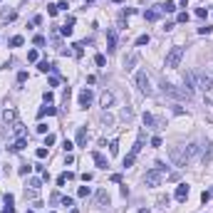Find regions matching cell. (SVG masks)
Returning <instances> with one entry per match:
<instances>
[{"label": "cell", "mask_w": 213, "mask_h": 213, "mask_svg": "<svg viewBox=\"0 0 213 213\" xmlns=\"http://www.w3.org/2000/svg\"><path fill=\"white\" fill-rule=\"evenodd\" d=\"M181 60H183V47L181 45H174L169 52H166V60H164V67H169V70H174L181 65Z\"/></svg>", "instance_id": "1"}, {"label": "cell", "mask_w": 213, "mask_h": 213, "mask_svg": "<svg viewBox=\"0 0 213 213\" xmlns=\"http://www.w3.org/2000/svg\"><path fill=\"white\" fill-rule=\"evenodd\" d=\"M161 89H164V94H169V97H174V99H191V97H193V92H188L186 87H183V89H176V87L169 84V82H164Z\"/></svg>", "instance_id": "2"}, {"label": "cell", "mask_w": 213, "mask_h": 213, "mask_svg": "<svg viewBox=\"0 0 213 213\" xmlns=\"http://www.w3.org/2000/svg\"><path fill=\"white\" fill-rule=\"evenodd\" d=\"M193 87H201L203 92L213 89V77H208L206 72H193Z\"/></svg>", "instance_id": "3"}, {"label": "cell", "mask_w": 213, "mask_h": 213, "mask_svg": "<svg viewBox=\"0 0 213 213\" xmlns=\"http://www.w3.org/2000/svg\"><path fill=\"white\" fill-rule=\"evenodd\" d=\"M169 156H171V161H174L176 166H186V161H188L186 149H181V146H171V149H169Z\"/></svg>", "instance_id": "4"}, {"label": "cell", "mask_w": 213, "mask_h": 213, "mask_svg": "<svg viewBox=\"0 0 213 213\" xmlns=\"http://www.w3.org/2000/svg\"><path fill=\"white\" fill-rule=\"evenodd\" d=\"M161 181H164V174H161L159 169H151V171H146V174H144V183H146V186H151V188L161 186Z\"/></svg>", "instance_id": "5"}, {"label": "cell", "mask_w": 213, "mask_h": 213, "mask_svg": "<svg viewBox=\"0 0 213 213\" xmlns=\"http://www.w3.org/2000/svg\"><path fill=\"white\" fill-rule=\"evenodd\" d=\"M136 84H139V89H141V92L151 94V87H149V77H146V72H144V70L136 72Z\"/></svg>", "instance_id": "6"}, {"label": "cell", "mask_w": 213, "mask_h": 213, "mask_svg": "<svg viewBox=\"0 0 213 213\" xmlns=\"http://www.w3.org/2000/svg\"><path fill=\"white\" fill-rule=\"evenodd\" d=\"M92 99H94L92 89H89V87H84V89L79 92V106H82V109H87V106L92 104Z\"/></svg>", "instance_id": "7"}, {"label": "cell", "mask_w": 213, "mask_h": 213, "mask_svg": "<svg viewBox=\"0 0 213 213\" xmlns=\"http://www.w3.org/2000/svg\"><path fill=\"white\" fill-rule=\"evenodd\" d=\"M164 12H161V5H154L151 10H144V20H149V22H154V20H159Z\"/></svg>", "instance_id": "8"}, {"label": "cell", "mask_w": 213, "mask_h": 213, "mask_svg": "<svg viewBox=\"0 0 213 213\" xmlns=\"http://www.w3.org/2000/svg\"><path fill=\"white\" fill-rule=\"evenodd\" d=\"M114 50H116V30L109 27V30H106V52L111 55Z\"/></svg>", "instance_id": "9"}, {"label": "cell", "mask_w": 213, "mask_h": 213, "mask_svg": "<svg viewBox=\"0 0 213 213\" xmlns=\"http://www.w3.org/2000/svg\"><path fill=\"white\" fill-rule=\"evenodd\" d=\"M87 141H89L87 126H77V146H87Z\"/></svg>", "instance_id": "10"}, {"label": "cell", "mask_w": 213, "mask_h": 213, "mask_svg": "<svg viewBox=\"0 0 213 213\" xmlns=\"http://www.w3.org/2000/svg\"><path fill=\"white\" fill-rule=\"evenodd\" d=\"M144 124H146L149 129H161V121H159L154 114H149V111H144Z\"/></svg>", "instance_id": "11"}, {"label": "cell", "mask_w": 213, "mask_h": 213, "mask_svg": "<svg viewBox=\"0 0 213 213\" xmlns=\"http://www.w3.org/2000/svg\"><path fill=\"white\" fill-rule=\"evenodd\" d=\"M188 198V183H178L176 186V201H186Z\"/></svg>", "instance_id": "12"}, {"label": "cell", "mask_w": 213, "mask_h": 213, "mask_svg": "<svg viewBox=\"0 0 213 213\" xmlns=\"http://www.w3.org/2000/svg\"><path fill=\"white\" fill-rule=\"evenodd\" d=\"M141 146H144V134H139V136H136V144H134V146H131V151H129V156H134V159H136V156H139V151H141Z\"/></svg>", "instance_id": "13"}, {"label": "cell", "mask_w": 213, "mask_h": 213, "mask_svg": "<svg viewBox=\"0 0 213 213\" xmlns=\"http://www.w3.org/2000/svg\"><path fill=\"white\" fill-rule=\"evenodd\" d=\"M52 114H57V106H40V111H37V119H42V116H52Z\"/></svg>", "instance_id": "14"}, {"label": "cell", "mask_w": 213, "mask_h": 213, "mask_svg": "<svg viewBox=\"0 0 213 213\" xmlns=\"http://www.w3.org/2000/svg\"><path fill=\"white\" fill-rule=\"evenodd\" d=\"M92 159H94V164H97L99 169H109V161H106V159L99 154V151H94V154H92Z\"/></svg>", "instance_id": "15"}, {"label": "cell", "mask_w": 213, "mask_h": 213, "mask_svg": "<svg viewBox=\"0 0 213 213\" xmlns=\"http://www.w3.org/2000/svg\"><path fill=\"white\" fill-rule=\"evenodd\" d=\"M97 203H99V206H109V193H106L104 188L97 191Z\"/></svg>", "instance_id": "16"}, {"label": "cell", "mask_w": 213, "mask_h": 213, "mask_svg": "<svg viewBox=\"0 0 213 213\" xmlns=\"http://www.w3.org/2000/svg\"><path fill=\"white\" fill-rule=\"evenodd\" d=\"M72 178H74V174H70V171L60 174V176H57V186H65V183H67V181H72Z\"/></svg>", "instance_id": "17"}, {"label": "cell", "mask_w": 213, "mask_h": 213, "mask_svg": "<svg viewBox=\"0 0 213 213\" xmlns=\"http://www.w3.org/2000/svg\"><path fill=\"white\" fill-rule=\"evenodd\" d=\"M37 70H40V72H45V74H47V72H55V65H50L47 60H42V62L37 65Z\"/></svg>", "instance_id": "18"}, {"label": "cell", "mask_w": 213, "mask_h": 213, "mask_svg": "<svg viewBox=\"0 0 213 213\" xmlns=\"http://www.w3.org/2000/svg\"><path fill=\"white\" fill-rule=\"evenodd\" d=\"M25 146H27V141H25V139H22V136H20V139H17V141H12V146H10V151H22V149H25Z\"/></svg>", "instance_id": "19"}, {"label": "cell", "mask_w": 213, "mask_h": 213, "mask_svg": "<svg viewBox=\"0 0 213 213\" xmlns=\"http://www.w3.org/2000/svg\"><path fill=\"white\" fill-rule=\"evenodd\" d=\"M2 119H5V121H15V119H17V111H15V109H5V111H2Z\"/></svg>", "instance_id": "20"}, {"label": "cell", "mask_w": 213, "mask_h": 213, "mask_svg": "<svg viewBox=\"0 0 213 213\" xmlns=\"http://www.w3.org/2000/svg\"><path fill=\"white\" fill-rule=\"evenodd\" d=\"M111 102H114V94H111V92H104V94H102V106H111Z\"/></svg>", "instance_id": "21"}, {"label": "cell", "mask_w": 213, "mask_h": 213, "mask_svg": "<svg viewBox=\"0 0 213 213\" xmlns=\"http://www.w3.org/2000/svg\"><path fill=\"white\" fill-rule=\"evenodd\" d=\"M174 10H176V2H171V0H166L161 5V12H174Z\"/></svg>", "instance_id": "22"}, {"label": "cell", "mask_w": 213, "mask_h": 213, "mask_svg": "<svg viewBox=\"0 0 213 213\" xmlns=\"http://www.w3.org/2000/svg\"><path fill=\"white\" fill-rule=\"evenodd\" d=\"M89 193H92V188H89V186H79V188H77V196H79V198H87Z\"/></svg>", "instance_id": "23"}, {"label": "cell", "mask_w": 213, "mask_h": 213, "mask_svg": "<svg viewBox=\"0 0 213 213\" xmlns=\"http://www.w3.org/2000/svg\"><path fill=\"white\" fill-rule=\"evenodd\" d=\"M72 47H74V57H82V55H84V45H82V42H74Z\"/></svg>", "instance_id": "24"}, {"label": "cell", "mask_w": 213, "mask_h": 213, "mask_svg": "<svg viewBox=\"0 0 213 213\" xmlns=\"http://www.w3.org/2000/svg\"><path fill=\"white\" fill-rule=\"evenodd\" d=\"M30 188L32 191H40L42 188V178H30Z\"/></svg>", "instance_id": "25"}, {"label": "cell", "mask_w": 213, "mask_h": 213, "mask_svg": "<svg viewBox=\"0 0 213 213\" xmlns=\"http://www.w3.org/2000/svg\"><path fill=\"white\" fill-rule=\"evenodd\" d=\"M22 42H25V37H22V35H15L12 40H10V45H12V47H20Z\"/></svg>", "instance_id": "26"}, {"label": "cell", "mask_w": 213, "mask_h": 213, "mask_svg": "<svg viewBox=\"0 0 213 213\" xmlns=\"http://www.w3.org/2000/svg\"><path fill=\"white\" fill-rule=\"evenodd\" d=\"M94 65H97V67H104V65H106V57H104V55H94Z\"/></svg>", "instance_id": "27"}, {"label": "cell", "mask_w": 213, "mask_h": 213, "mask_svg": "<svg viewBox=\"0 0 213 213\" xmlns=\"http://www.w3.org/2000/svg\"><path fill=\"white\" fill-rule=\"evenodd\" d=\"M144 45H149V35H139L136 37V47H144Z\"/></svg>", "instance_id": "28"}, {"label": "cell", "mask_w": 213, "mask_h": 213, "mask_svg": "<svg viewBox=\"0 0 213 213\" xmlns=\"http://www.w3.org/2000/svg\"><path fill=\"white\" fill-rule=\"evenodd\" d=\"M60 201H62V206H67V208H72V206H74V198H70V196H62Z\"/></svg>", "instance_id": "29"}, {"label": "cell", "mask_w": 213, "mask_h": 213, "mask_svg": "<svg viewBox=\"0 0 213 213\" xmlns=\"http://www.w3.org/2000/svg\"><path fill=\"white\" fill-rule=\"evenodd\" d=\"M42 99H45V104H52V102H55V94H52V92H45Z\"/></svg>", "instance_id": "30"}, {"label": "cell", "mask_w": 213, "mask_h": 213, "mask_svg": "<svg viewBox=\"0 0 213 213\" xmlns=\"http://www.w3.org/2000/svg\"><path fill=\"white\" fill-rule=\"evenodd\" d=\"M169 201H171L169 196H159V206H161V208H169Z\"/></svg>", "instance_id": "31"}, {"label": "cell", "mask_w": 213, "mask_h": 213, "mask_svg": "<svg viewBox=\"0 0 213 213\" xmlns=\"http://www.w3.org/2000/svg\"><path fill=\"white\" fill-rule=\"evenodd\" d=\"M109 154H111V156H116V154H119V144H116V141L109 144Z\"/></svg>", "instance_id": "32"}, {"label": "cell", "mask_w": 213, "mask_h": 213, "mask_svg": "<svg viewBox=\"0 0 213 213\" xmlns=\"http://www.w3.org/2000/svg\"><path fill=\"white\" fill-rule=\"evenodd\" d=\"M60 32H62L65 37H70L72 35V25H62V27H60Z\"/></svg>", "instance_id": "33"}, {"label": "cell", "mask_w": 213, "mask_h": 213, "mask_svg": "<svg viewBox=\"0 0 213 213\" xmlns=\"http://www.w3.org/2000/svg\"><path fill=\"white\" fill-rule=\"evenodd\" d=\"M196 17H208V10L206 7H196Z\"/></svg>", "instance_id": "34"}, {"label": "cell", "mask_w": 213, "mask_h": 213, "mask_svg": "<svg viewBox=\"0 0 213 213\" xmlns=\"http://www.w3.org/2000/svg\"><path fill=\"white\" fill-rule=\"evenodd\" d=\"M124 65H126V70H131V67H134V65H136V55H131V57H129V60H126V62H124Z\"/></svg>", "instance_id": "35"}, {"label": "cell", "mask_w": 213, "mask_h": 213, "mask_svg": "<svg viewBox=\"0 0 213 213\" xmlns=\"http://www.w3.org/2000/svg\"><path fill=\"white\" fill-rule=\"evenodd\" d=\"M30 171H32V166H30V164H25V166H20V176H27Z\"/></svg>", "instance_id": "36"}, {"label": "cell", "mask_w": 213, "mask_h": 213, "mask_svg": "<svg viewBox=\"0 0 213 213\" xmlns=\"http://www.w3.org/2000/svg\"><path fill=\"white\" fill-rule=\"evenodd\" d=\"M198 32H201V35H211L213 27H211V25H203V27H198Z\"/></svg>", "instance_id": "37"}, {"label": "cell", "mask_w": 213, "mask_h": 213, "mask_svg": "<svg viewBox=\"0 0 213 213\" xmlns=\"http://www.w3.org/2000/svg\"><path fill=\"white\" fill-rule=\"evenodd\" d=\"M35 131H37V134H47V124H42V121H40V124L35 126Z\"/></svg>", "instance_id": "38"}, {"label": "cell", "mask_w": 213, "mask_h": 213, "mask_svg": "<svg viewBox=\"0 0 213 213\" xmlns=\"http://www.w3.org/2000/svg\"><path fill=\"white\" fill-rule=\"evenodd\" d=\"M35 156H37V159H45V156H47V149H45V146H40V149L35 151Z\"/></svg>", "instance_id": "39"}, {"label": "cell", "mask_w": 213, "mask_h": 213, "mask_svg": "<svg viewBox=\"0 0 213 213\" xmlns=\"http://www.w3.org/2000/svg\"><path fill=\"white\" fill-rule=\"evenodd\" d=\"M37 57H40L37 50H30V52H27V60H30V62H37Z\"/></svg>", "instance_id": "40"}, {"label": "cell", "mask_w": 213, "mask_h": 213, "mask_svg": "<svg viewBox=\"0 0 213 213\" xmlns=\"http://www.w3.org/2000/svg\"><path fill=\"white\" fill-rule=\"evenodd\" d=\"M161 136H151V146H154V149H159V146H161Z\"/></svg>", "instance_id": "41"}, {"label": "cell", "mask_w": 213, "mask_h": 213, "mask_svg": "<svg viewBox=\"0 0 213 213\" xmlns=\"http://www.w3.org/2000/svg\"><path fill=\"white\" fill-rule=\"evenodd\" d=\"M32 42H35L37 47H42V45H45V42H47V40H45V37H42V35H35V40H32Z\"/></svg>", "instance_id": "42"}, {"label": "cell", "mask_w": 213, "mask_h": 213, "mask_svg": "<svg viewBox=\"0 0 213 213\" xmlns=\"http://www.w3.org/2000/svg\"><path fill=\"white\" fill-rule=\"evenodd\" d=\"M62 149H65V151H67V154H70L72 149H74V144H72L70 139H65V144H62Z\"/></svg>", "instance_id": "43"}, {"label": "cell", "mask_w": 213, "mask_h": 213, "mask_svg": "<svg viewBox=\"0 0 213 213\" xmlns=\"http://www.w3.org/2000/svg\"><path fill=\"white\" fill-rule=\"evenodd\" d=\"M154 169H159V171H161V174H164V171H169V166H166V164H164V161H156V166H154Z\"/></svg>", "instance_id": "44"}, {"label": "cell", "mask_w": 213, "mask_h": 213, "mask_svg": "<svg viewBox=\"0 0 213 213\" xmlns=\"http://www.w3.org/2000/svg\"><path fill=\"white\" fill-rule=\"evenodd\" d=\"M176 22H188V12H178Z\"/></svg>", "instance_id": "45"}, {"label": "cell", "mask_w": 213, "mask_h": 213, "mask_svg": "<svg viewBox=\"0 0 213 213\" xmlns=\"http://www.w3.org/2000/svg\"><path fill=\"white\" fill-rule=\"evenodd\" d=\"M52 144H55V134H47L45 136V146H52Z\"/></svg>", "instance_id": "46"}, {"label": "cell", "mask_w": 213, "mask_h": 213, "mask_svg": "<svg viewBox=\"0 0 213 213\" xmlns=\"http://www.w3.org/2000/svg\"><path fill=\"white\" fill-rule=\"evenodd\" d=\"M47 15L55 17V15H57V5H47Z\"/></svg>", "instance_id": "47"}, {"label": "cell", "mask_w": 213, "mask_h": 213, "mask_svg": "<svg viewBox=\"0 0 213 213\" xmlns=\"http://www.w3.org/2000/svg\"><path fill=\"white\" fill-rule=\"evenodd\" d=\"M47 84H50V87H57V84H60V77H57V74H55V77H50V82H47Z\"/></svg>", "instance_id": "48"}, {"label": "cell", "mask_w": 213, "mask_h": 213, "mask_svg": "<svg viewBox=\"0 0 213 213\" xmlns=\"http://www.w3.org/2000/svg\"><path fill=\"white\" fill-rule=\"evenodd\" d=\"M208 198H211V191H203V193H201V201H203V203H208Z\"/></svg>", "instance_id": "49"}, {"label": "cell", "mask_w": 213, "mask_h": 213, "mask_svg": "<svg viewBox=\"0 0 213 213\" xmlns=\"http://www.w3.org/2000/svg\"><path fill=\"white\" fill-rule=\"evenodd\" d=\"M12 201H15L12 193H5V206H12Z\"/></svg>", "instance_id": "50"}, {"label": "cell", "mask_w": 213, "mask_h": 213, "mask_svg": "<svg viewBox=\"0 0 213 213\" xmlns=\"http://www.w3.org/2000/svg\"><path fill=\"white\" fill-rule=\"evenodd\" d=\"M82 181H84V183H89V181H92V174H89V171H84V174H82Z\"/></svg>", "instance_id": "51"}, {"label": "cell", "mask_w": 213, "mask_h": 213, "mask_svg": "<svg viewBox=\"0 0 213 213\" xmlns=\"http://www.w3.org/2000/svg\"><path fill=\"white\" fill-rule=\"evenodd\" d=\"M174 27H176V25H174V22H166V25H164V32H171V30H174Z\"/></svg>", "instance_id": "52"}, {"label": "cell", "mask_w": 213, "mask_h": 213, "mask_svg": "<svg viewBox=\"0 0 213 213\" xmlns=\"http://www.w3.org/2000/svg\"><path fill=\"white\" fill-rule=\"evenodd\" d=\"M25 79H27V72H20V74H17V82H20V84H22V82H25Z\"/></svg>", "instance_id": "53"}, {"label": "cell", "mask_w": 213, "mask_h": 213, "mask_svg": "<svg viewBox=\"0 0 213 213\" xmlns=\"http://www.w3.org/2000/svg\"><path fill=\"white\" fill-rule=\"evenodd\" d=\"M139 213H151V211H149V208H141V211H139Z\"/></svg>", "instance_id": "54"}, {"label": "cell", "mask_w": 213, "mask_h": 213, "mask_svg": "<svg viewBox=\"0 0 213 213\" xmlns=\"http://www.w3.org/2000/svg\"><path fill=\"white\" fill-rule=\"evenodd\" d=\"M111 2H116V5H121V2H124V0H111Z\"/></svg>", "instance_id": "55"}, {"label": "cell", "mask_w": 213, "mask_h": 213, "mask_svg": "<svg viewBox=\"0 0 213 213\" xmlns=\"http://www.w3.org/2000/svg\"><path fill=\"white\" fill-rule=\"evenodd\" d=\"M70 213H77V208H72V211H70Z\"/></svg>", "instance_id": "56"}, {"label": "cell", "mask_w": 213, "mask_h": 213, "mask_svg": "<svg viewBox=\"0 0 213 213\" xmlns=\"http://www.w3.org/2000/svg\"><path fill=\"white\" fill-rule=\"evenodd\" d=\"M84 2H87V5H89V2H92V0H84Z\"/></svg>", "instance_id": "57"}, {"label": "cell", "mask_w": 213, "mask_h": 213, "mask_svg": "<svg viewBox=\"0 0 213 213\" xmlns=\"http://www.w3.org/2000/svg\"><path fill=\"white\" fill-rule=\"evenodd\" d=\"M25 213H35V211H25Z\"/></svg>", "instance_id": "58"}, {"label": "cell", "mask_w": 213, "mask_h": 213, "mask_svg": "<svg viewBox=\"0 0 213 213\" xmlns=\"http://www.w3.org/2000/svg\"><path fill=\"white\" fill-rule=\"evenodd\" d=\"M47 213H55V211H47Z\"/></svg>", "instance_id": "59"}, {"label": "cell", "mask_w": 213, "mask_h": 213, "mask_svg": "<svg viewBox=\"0 0 213 213\" xmlns=\"http://www.w3.org/2000/svg\"><path fill=\"white\" fill-rule=\"evenodd\" d=\"M211 196H213V188H211Z\"/></svg>", "instance_id": "60"}]
</instances>
